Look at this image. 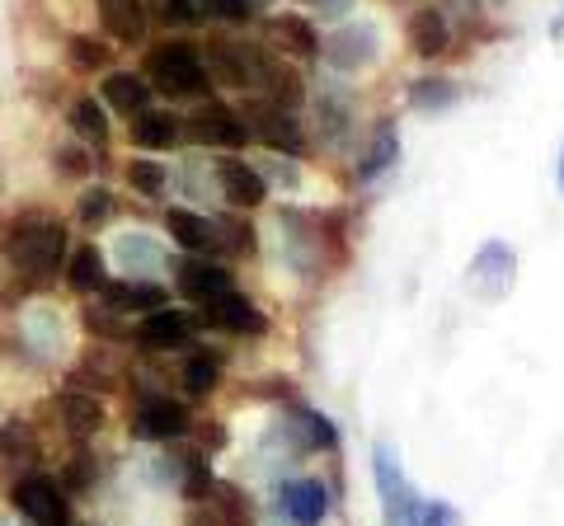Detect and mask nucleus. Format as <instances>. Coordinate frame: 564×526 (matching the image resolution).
Returning <instances> with one entry per match:
<instances>
[{"mask_svg":"<svg viewBox=\"0 0 564 526\" xmlns=\"http://www.w3.org/2000/svg\"><path fill=\"white\" fill-rule=\"evenodd\" d=\"M0 259H6L20 277H29V283H52V277L66 269V259H70L66 226L57 217H20V221H10L6 240H0Z\"/></svg>","mask_w":564,"mask_h":526,"instance_id":"f257e3e1","label":"nucleus"},{"mask_svg":"<svg viewBox=\"0 0 564 526\" xmlns=\"http://www.w3.org/2000/svg\"><path fill=\"white\" fill-rule=\"evenodd\" d=\"M141 76L155 95L165 99H203L207 95V66H203V52L188 47L184 39H170V43H155L147 52V66H141Z\"/></svg>","mask_w":564,"mask_h":526,"instance_id":"f03ea898","label":"nucleus"},{"mask_svg":"<svg viewBox=\"0 0 564 526\" xmlns=\"http://www.w3.org/2000/svg\"><path fill=\"white\" fill-rule=\"evenodd\" d=\"M10 507L20 513L29 526H76V507L57 475L47 470H24L10 480Z\"/></svg>","mask_w":564,"mask_h":526,"instance_id":"7ed1b4c3","label":"nucleus"},{"mask_svg":"<svg viewBox=\"0 0 564 526\" xmlns=\"http://www.w3.org/2000/svg\"><path fill=\"white\" fill-rule=\"evenodd\" d=\"M372 484L381 503V526H423V498L414 494V484L404 475L391 442L372 447Z\"/></svg>","mask_w":564,"mask_h":526,"instance_id":"20e7f679","label":"nucleus"},{"mask_svg":"<svg viewBox=\"0 0 564 526\" xmlns=\"http://www.w3.org/2000/svg\"><path fill=\"white\" fill-rule=\"evenodd\" d=\"M273 240H278V259L288 263L296 277H321L325 231L315 226L311 212H296V207H278V212H273Z\"/></svg>","mask_w":564,"mask_h":526,"instance_id":"39448f33","label":"nucleus"},{"mask_svg":"<svg viewBox=\"0 0 564 526\" xmlns=\"http://www.w3.org/2000/svg\"><path fill=\"white\" fill-rule=\"evenodd\" d=\"M245 128H250V142H263L273 155H302L306 151V132H302V118H296V109H288V103H273L263 95H250L245 99Z\"/></svg>","mask_w":564,"mask_h":526,"instance_id":"423d86ee","label":"nucleus"},{"mask_svg":"<svg viewBox=\"0 0 564 526\" xmlns=\"http://www.w3.org/2000/svg\"><path fill=\"white\" fill-rule=\"evenodd\" d=\"M128 424H132V432L141 437V442H165L170 447V442H184V437L193 432V409L170 391H147V395H137Z\"/></svg>","mask_w":564,"mask_h":526,"instance_id":"0eeeda50","label":"nucleus"},{"mask_svg":"<svg viewBox=\"0 0 564 526\" xmlns=\"http://www.w3.org/2000/svg\"><path fill=\"white\" fill-rule=\"evenodd\" d=\"M518 283V250L508 240H485L480 250L470 254V269H466V287L470 296H480L485 306L503 302Z\"/></svg>","mask_w":564,"mask_h":526,"instance_id":"6e6552de","label":"nucleus"},{"mask_svg":"<svg viewBox=\"0 0 564 526\" xmlns=\"http://www.w3.org/2000/svg\"><path fill=\"white\" fill-rule=\"evenodd\" d=\"M193 320H198V329H212V335H231V339H259L269 335V315L259 310V302L250 292H226L217 296V302H207L193 310Z\"/></svg>","mask_w":564,"mask_h":526,"instance_id":"1a4fd4ad","label":"nucleus"},{"mask_svg":"<svg viewBox=\"0 0 564 526\" xmlns=\"http://www.w3.org/2000/svg\"><path fill=\"white\" fill-rule=\"evenodd\" d=\"M282 432H288L296 456H334L344 442L339 424H334L325 409L306 405V399H288V405H282Z\"/></svg>","mask_w":564,"mask_h":526,"instance_id":"9d476101","label":"nucleus"},{"mask_svg":"<svg viewBox=\"0 0 564 526\" xmlns=\"http://www.w3.org/2000/svg\"><path fill=\"white\" fill-rule=\"evenodd\" d=\"M184 136L193 146H207V151H240L250 142V128H245L240 109H231V103H221V99H207L184 122Z\"/></svg>","mask_w":564,"mask_h":526,"instance_id":"9b49d317","label":"nucleus"},{"mask_svg":"<svg viewBox=\"0 0 564 526\" xmlns=\"http://www.w3.org/2000/svg\"><path fill=\"white\" fill-rule=\"evenodd\" d=\"M321 57L334 66V72H367L377 57H381V29L372 20H358V24H339L329 33V39H321Z\"/></svg>","mask_w":564,"mask_h":526,"instance_id":"f8f14e48","label":"nucleus"},{"mask_svg":"<svg viewBox=\"0 0 564 526\" xmlns=\"http://www.w3.org/2000/svg\"><path fill=\"white\" fill-rule=\"evenodd\" d=\"M193 335H198V320H193L188 310H151L141 315L137 329H132V348L137 353H184V348L193 343Z\"/></svg>","mask_w":564,"mask_h":526,"instance_id":"ddd939ff","label":"nucleus"},{"mask_svg":"<svg viewBox=\"0 0 564 526\" xmlns=\"http://www.w3.org/2000/svg\"><path fill=\"white\" fill-rule=\"evenodd\" d=\"M174 292H180V302H188L193 310L217 302V296L236 292V273L226 269L221 259H180L174 263Z\"/></svg>","mask_w":564,"mask_h":526,"instance_id":"4468645a","label":"nucleus"},{"mask_svg":"<svg viewBox=\"0 0 564 526\" xmlns=\"http://www.w3.org/2000/svg\"><path fill=\"white\" fill-rule=\"evenodd\" d=\"M273 503L278 517L288 526H321L329 517V484L302 475V480H278L273 484Z\"/></svg>","mask_w":564,"mask_h":526,"instance_id":"2eb2a0df","label":"nucleus"},{"mask_svg":"<svg viewBox=\"0 0 564 526\" xmlns=\"http://www.w3.org/2000/svg\"><path fill=\"white\" fill-rule=\"evenodd\" d=\"M170 240L180 244L193 259H226V240H221V217L207 212H188V207H170L165 212Z\"/></svg>","mask_w":564,"mask_h":526,"instance_id":"dca6fc26","label":"nucleus"},{"mask_svg":"<svg viewBox=\"0 0 564 526\" xmlns=\"http://www.w3.org/2000/svg\"><path fill=\"white\" fill-rule=\"evenodd\" d=\"M212 174H217V188L221 198L236 207V212H254V207L269 202V184H263V174L240 161V155H221L217 165H212Z\"/></svg>","mask_w":564,"mask_h":526,"instance_id":"f3484780","label":"nucleus"},{"mask_svg":"<svg viewBox=\"0 0 564 526\" xmlns=\"http://www.w3.org/2000/svg\"><path fill=\"white\" fill-rule=\"evenodd\" d=\"M254 57L259 47H245V43H226V39H212L203 47V66L217 85H231V90H254Z\"/></svg>","mask_w":564,"mask_h":526,"instance_id":"a211bd4d","label":"nucleus"},{"mask_svg":"<svg viewBox=\"0 0 564 526\" xmlns=\"http://www.w3.org/2000/svg\"><path fill=\"white\" fill-rule=\"evenodd\" d=\"M109 259H113L128 277H147V283H155V273H170L165 244L155 240V235H147V231H122V235L113 240Z\"/></svg>","mask_w":564,"mask_h":526,"instance_id":"6ab92c4d","label":"nucleus"},{"mask_svg":"<svg viewBox=\"0 0 564 526\" xmlns=\"http://www.w3.org/2000/svg\"><path fill=\"white\" fill-rule=\"evenodd\" d=\"M99 306H109L113 315H151L170 306V292L147 277H109L99 292Z\"/></svg>","mask_w":564,"mask_h":526,"instance_id":"aec40b11","label":"nucleus"},{"mask_svg":"<svg viewBox=\"0 0 564 526\" xmlns=\"http://www.w3.org/2000/svg\"><path fill=\"white\" fill-rule=\"evenodd\" d=\"M52 409H57V424L76 437V442H85V437H95L104 424H109V409H104V395H90V391H66L52 399Z\"/></svg>","mask_w":564,"mask_h":526,"instance_id":"412c9836","label":"nucleus"},{"mask_svg":"<svg viewBox=\"0 0 564 526\" xmlns=\"http://www.w3.org/2000/svg\"><path fill=\"white\" fill-rule=\"evenodd\" d=\"M151 85H147V76L141 72H109L104 76V109H113V113H122V118H141L147 109H155L151 103Z\"/></svg>","mask_w":564,"mask_h":526,"instance_id":"4be33fe9","label":"nucleus"},{"mask_svg":"<svg viewBox=\"0 0 564 526\" xmlns=\"http://www.w3.org/2000/svg\"><path fill=\"white\" fill-rule=\"evenodd\" d=\"M221 376H226V358L217 348H193L180 366V391L188 399H207V395L221 391Z\"/></svg>","mask_w":564,"mask_h":526,"instance_id":"5701e85b","label":"nucleus"},{"mask_svg":"<svg viewBox=\"0 0 564 526\" xmlns=\"http://www.w3.org/2000/svg\"><path fill=\"white\" fill-rule=\"evenodd\" d=\"M99 24L113 43H141L151 29L147 0H99Z\"/></svg>","mask_w":564,"mask_h":526,"instance_id":"b1692460","label":"nucleus"},{"mask_svg":"<svg viewBox=\"0 0 564 526\" xmlns=\"http://www.w3.org/2000/svg\"><path fill=\"white\" fill-rule=\"evenodd\" d=\"M24 348L33 358H43V362H52L66 348V339H62V315H57V306H47V302H39L29 315H24Z\"/></svg>","mask_w":564,"mask_h":526,"instance_id":"393cba45","label":"nucleus"},{"mask_svg":"<svg viewBox=\"0 0 564 526\" xmlns=\"http://www.w3.org/2000/svg\"><path fill=\"white\" fill-rule=\"evenodd\" d=\"M104 283H109V254H104L99 244H80V250H70L66 287L80 292V296H95V292H104Z\"/></svg>","mask_w":564,"mask_h":526,"instance_id":"a878e982","label":"nucleus"},{"mask_svg":"<svg viewBox=\"0 0 564 526\" xmlns=\"http://www.w3.org/2000/svg\"><path fill=\"white\" fill-rule=\"evenodd\" d=\"M410 47H414V57H423V62L443 57V52L452 47V24H447V14L433 10V6L414 10V20H410Z\"/></svg>","mask_w":564,"mask_h":526,"instance_id":"bb28decb","label":"nucleus"},{"mask_svg":"<svg viewBox=\"0 0 564 526\" xmlns=\"http://www.w3.org/2000/svg\"><path fill=\"white\" fill-rule=\"evenodd\" d=\"M128 128H132V146H141V151H174V142L184 136V122L170 109H147L141 118H132Z\"/></svg>","mask_w":564,"mask_h":526,"instance_id":"cd10ccee","label":"nucleus"},{"mask_svg":"<svg viewBox=\"0 0 564 526\" xmlns=\"http://www.w3.org/2000/svg\"><path fill=\"white\" fill-rule=\"evenodd\" d=\"M395 161H400V132H395V122H377L372 142H367V151L358 155V184L381 179V174L391 169Z\"/></svg>","mask_w":564,"mask_h":526,"instance_id":"c85d7f7f","label":"nucleus"},{"mask_svg":"<svg viewBox=\"0 0 564 526\" xmlns=\"http://www.w3.org/2000/svg\"><path fill=\"white\" fill-rule=\"evenodd\" d=\"M269 39L282 52H292V57H321V33H315L311 20H302V14H273Z\"/></svg>","mask_w":564,"mask_h":526,"instance_id":"c756f323","label":"nucleus"},{"mask_svg":"<svg viewBox=\"0 0 564 526\" xmlns=\"http://www.w3.org/2000/svg\"><path fill=\"white\" fill-rule=\"evenodd\" d=\"M456 99H462V85L447 80V76H419L410 85V109L414 113H447V109H456Z\"/></svg>","mask_w":564,"mask_h":526,"instance_id":"7c9ffc66","label":"nucleus"},{"mask_svg":"<svg viewBox=\"0 0 564 526\" xmlns=\"http://www.w3.org/2000/svg\"><path fill=\"white\" fill-rule=\"evenodd\" d=\"M66 118H70V132H76L85 146H104V142H109V109H104V99L85 95V99L70 103Z\"/></svg>","mask_w":564,"mask_h":526,"instance_id":"2f4dec72","label":"nucleus"},{"mask_svg":"<svg viewBox=\"0 0 564 526\" xmlns=\"http://www.w3.org/2000/svg\"><path fill=\"white\" fill-rule=\"evenodd\" d=\"M39 456H43V447L29 424H20V418L0 424V465H33Z\"/></svg>","mask_w":564,"mask_h":526,"instance_id":"473e14b6","label":"nucleus"},{"mask_svg":"<svg viewBox=\"0 0 564 526\" xmlns=\"http://www.w3.org/2000/svg\"><path fill=\"white\" fill-rule=\"evenodd\" d=\"M128 184H132V193L137 198H165L170 193V184H174V174H170V165H161V161H151V155H141V161H128Z\"/></svg>","mask_w":564,"mask_h":526,"instance_id":"72a5a7b5","label":"nucleus"},{"mask_svg":"<svg viewBox=\"0 0 564 526\" xmlns=\"http://www.w3.org/2000/svg\"><path fill=\"white\" fill-rule=\"evenodd\" d=\"M118 212V202H113V188H104V184H95V188H85L80 193V202H76V217H80V226H104Z\"/></svg>","mask_w":564,"mask_h":526,"instance_id":"f704fd0d","label":"nucleus"},{"mask_svg":"<svg viewBox=\"0 0 564 526\" xmlns=\"http://www.w3.org/2000/svg\"><path fill=\"white\" fill-rule=\"evenodd\" d=\"M254 169L263 174V184H269V188H282V193L302 188V169H296L292 155H269V161H259Z\"/></svg>","mask_w":564,"mask_h":526,"instance_id":"c9c22d12","label":"nucleus"},{"mask_svg":"<svg viewBox=\"0 0 564 526\" xmlns=\"http://www.w3.org/2000/svg\"><path fill=\"white\" fill-rule=\"evenodd\" d=\"M66 52H70V66H76V72H99V66H109V47L85 39V33H76V39L66 43Z\"/></svg>","mask_w":564,"mask_h":526,"instance_id":"e433bc0d","label":"nucleus"},{"mask_svg":"<svg viewBox=\"0 0 564 526\" xmlns=\"http://www.w3.org/2000/svg\"><path fill=\"white\" fill-rule=\"evenodd\" d=\"M52 165H57L62 174H70V179H85V174L95 169V151H85L80 142H62L57 151H52Z\"/></svg>","mask_w":564,"mask_h":526,"instance_id":"4c0bfd02","label":"nucleus"},{"mask_svg":"<svg viewBox=\"0 0 564 526\" xmlns=\"http://www.w3.org/2000/svg\"><path fill=\"white\" fill-rule=\"evenodd\" d=\"M95 475H99V470L90 465V451H85L80 447V456H76V461H70L66 470H62V484H66V494H85V489H95Z\"/></svg>","mask_w":564,"mask_h":526,"instance_id":"58836bf2","label":"nucleus"},{"mask_svg":"<svg viewBox=\"0 0 564 526\" xmlns=\"http://www.w3.org/2000/svg\"><path fill=\"white\" fill-rule=\"evenodd\" d=\"M155 14H161L165 24H174V29H184V24H203V20H207L198 0H161V6H155Z\"/></svg>","mask_w":564,"mask_h":526,"instance_id":"ea45409f","label":"nucleus"},{"mask_svg":"<svg viewBox=\"0 0 564 526\" xmlns=\"http://www.w3.org/2000/svg\"><path fill=\"white\" fill-rule=\"evenodd\" d=\"M207 20H226V24H245V20H254V6L250 0H198Z\"/></svg>","mask_w":564,"mask_h":526,"instance_id":"a19ab883","label":"nucleus"},{"mask_svg":"<svg viewBox=\"0 0 564 526\" xmlns=\"http://www.w3.org/2000/svg\"><path fill=\"white\" fill-rule=\"evenodd\" d=\"M423 526H462V513L447 498H433V503H423Z\"/></svg>","mask_w":564,"mask_h":526,"instance_id":"79ce46f5","label":"nucleus"},{"mask_svg":"<svg viewBox=\"0 0 564 526\" xmlns=\"http://www.w3.org/2000/svg\"><path fill=\"white\" fill-rule=\"evenodd\" d=\"M188 526H231V522H226V517H221L212 503H198V513L188 517Z\"/></svg>","mask_w":564,"mask_h":526,"instance_id":"37998d69","label":"nucleus"},{"mask_svg":"<svg viewBox=\"0 0 564 526\" xmlns=\"http://www.w3.org/2000/svg\"><path fill=\"white\" fill-rule=\"evenodd\" d=\"M311 6H315L321 20H339V14H348V0H311Z\"/></svg>","mask_w":564,"mask_h":526,"instance_id":"c03bdc74","label":"nucleus"},{"mask_svg":"<svg viewBox=\"0 0 564 526\" xmlns=\"http://www.w3.org/2000/svg\"><path fill=\"white\" fill-rule=\"evenodd\" d=\"M555 39H564V14H560V20H555Z\"/></svg>","mask_w":564,"mask_h":526,"instance_id":"a18cd8bd","label":"nucleus"},{"mask_svg":"<svg viewBox=\"0 0 564 526\" xmlns=\"http://www.w3.org/2000/svg\"><path fill=\"white\" fill-rule=\"evenodd\" d=\"M560 188H564V155H560Z\"/></svg>","mask_w":564,"mask_h":526,"instance_id":"49530a36","label":"nucleus"},{"mask_svg":"<svg viewBox=\"0 0 564 526\" xmlns=\"http://www.w3.org/2000/svg\"><path fill=\"white\" fill-rule=\"evenodd\" d=\"M250 6H254V10H259V6H269V0H250Z\"/></svg>","mask_w":564,"mask_h":526,"instance_id":"de8ad7c7","label":"nucleus"},{"mask_svg":"<svg viewBox=\"0 0 564 526\" xmlns=\"http://www.w3.org/2000/svg\"><path fill=\"white\" fill-rule=\"evenodd\" d=\"M0 405H6V395H0Z\"/></svg>","mask_w":564,"mask_h":526,"instance_id":"09e8293b","label":"nucleus"}]
</instances>
